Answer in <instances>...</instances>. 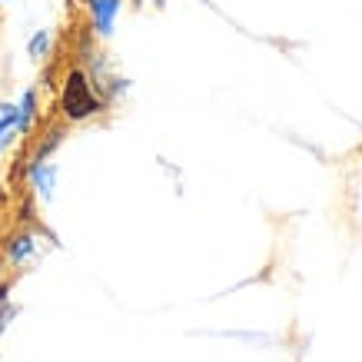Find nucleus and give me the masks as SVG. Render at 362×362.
Returning a JSON list of instances; mask_svg holds the SVG:
<instances>
[{
  "instance_id": "nucleus-8",
  "label": "nucleus",
  "mask_w": 362,
  "mask_h": 362,
  "mask_svg": "<svg viewBox=\"0 0 362 362\" xmlns=\"http://www.w3.org/2000/svg\"><path fill=\"white\" fill-rule=\"evenodd\" d=\"M4 296H7V289H0V303H4Z\"/></svg>"
},
{
  "instance_id": "nucleus-7",
  "label": "nucleus",
  "mask_w": 362,
  "mask_h": 362,
  "mask_svg": "<svg viewBox=\"0 0 362 362\" xmlns=\"http://www.w3.org/2000/svg\"><path fill=\"white\" fill-rule=\"evenodd\" d=\"M47 47H50V33L40 30V33H37V37L30 40V57H37V60H40V57L47 54Z\"/></svg>"
},
{
  "instance_id": "nucleus-3",
  "label": "nucleus",
  "mask_w": 362,
  "mask_h": 362,
  "mask_svg": "<svg viewBox=\"0 0 362 362\" xmlns=\"http://www.w3.org/2000/svg\"><path fill=\"white\" fill-rule=\"evenodd\" d=\"M13 130H17V107H11V103H0V146L11 140Z\"/></svg>"
},
{
  "instance_id": "nucleus-5",
  "label": "nucleus",
  "mask_w": 362,
  "mask_h": 362,
  "mask_svg": "<svg viewBox=\"0 0 362 362\" xmlns=\"http://www.w3.org/2000/svg\"><path fill=\"white\" fill-rule=\"evenodd\" d=\"M33 120V93H23L21 107H17V130H27Z\"/></svg>"
},
{
  "instance_id": "nucleus-6",
  "label": "nucleus",
  "mask_w": 362,
  "mask_h": 362,
  "mask_svg": "<svg viewBox=\"0 0 362 362\" xmlns=\"http://www.w3.org/2000/svg\"><path fill=\"white\" fill-rule=\"evenodd\" d=\"M33 180H37L40 193L50 197V187H54V170H50V166H33Z\"/></svg>"
},
{
  "instance_id": "nucleus-1",
  "label": "nucleus",
  "mask_w": 362,
  "mask_h": 362,
  "mask_svg": "<svg viewBox=\"0 0 362 362\" xmlns=\"http://www.w3.org/2000/svg\"><path fill=\"white\" fill-rule=\"evenodd\" d=\"M97 110H100V100L93 97L87 77L80 70H74L64 83V113L70 120H83V117H90V113H97Z\"/></svg>"
},
{
  "instance_id": "nucleus-2",
  "label": "nucleus",
  "mask_w": 362,
  "mask_h": 362,
  "mask_svg": "<svg viewBox=\"0 0 362 362\" xmlns=\"http://www.w3.org/2000/svg\"><path fill=\"white\" fill-rule=\"evenodd\" d=\"M90 11H93V21H97L100 33L113 30V17L120 11V0H90Z\"/></svg>"
},
{
  "instance_id": "nucleus-4",
  "label": "nucleus",
  "mask_w": 362,
  "mask_h": 362,
  "mask_svg": "<svg viewBox=\"0 0 362 362\" xmlns=\"http://www.w3.org/2000/svg\"><path fill=\"white\" fill-rule=\"evenodd\" d=\"M30 252H33V240H30V236H17V240H11V259H13V263H23Z\"/></svg>"
}]
</instances>
